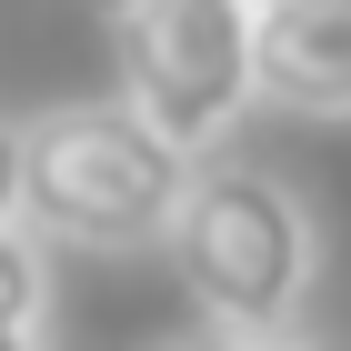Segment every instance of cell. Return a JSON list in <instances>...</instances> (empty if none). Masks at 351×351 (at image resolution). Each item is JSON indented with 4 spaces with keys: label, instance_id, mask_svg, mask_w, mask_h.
<instances>
[{
    "label": "cell",
    "instance_id": "6da1fadb",
    "mask_svg": "<svg viewBox=\"0 0 351 351\" xmlns=\"http://www.w3.org/2000/svg\"><path fill=\"white\" fill-rule=\"evenodd\" d=\"M161 251L211 331H301V301L322 281V221L261 161H191Z\"/></svg>",
    "mask_w": 351,
    "mask_h": 351
},
{
    "label": "cell",
    "instance_id": "7a4b0ae2",
    "mask_svg": "<svg viewBox=\"0 0 351 351\" xmlns=\"http://www.w3.org/2000/svg\"><path fill=\"white\" fill-rule=\"evenodd\" d=\"M191 191V151H171L131 101H71L21 131V221L81 251H151Z\"/></svg>",
    "mask_w": 351,
    "mask_h": 351
},
{
    "label": "cell",
    "instance_id": "3957f363",
    "mask_svg": "<svg viewBox=\"0 0 351 351\" xmlns=\"http://www.w3.org/2000/svg\"><path fill=\"white\" fill-rule=\"evenodd\" d=\"M251 10L261 0H131L110 21L121 101L191 161H211L261 101L251 90Z\"/></svg>",
    "mask_w": 351,
    "mask_h": 351
},
{
    "label": "cell",
    "instance_id": "277c9868",
    "mask_svg": "<svg viewBox=\"0 0 351 351\" xmlns=\"http://www.w3.org/2000/svg\"><path fill=\"white\" fill-rule=\"evenodd\" d=\"M251 90L301 121H351V0H261Z\"/></svg>",
    "mask_w": 351,
    "mask_h": 351
},
{
    "label": "cell",
    "instance_id": "5b68a950",
    "mask_svg": "<svg viewBox=\"0 0 351 351\" xmlns=\"http://www.w3.org/2000/svg\"><path fill=\"white\" fill-rule=\"evenodd\" d=\"M40 311H51V271L21 221H0V351H40Z\"/></svg>",
    "mask_w": 351,
    "mask_h": 351
},
{
    "label": "cell",
    "instance_id": "8992f818",
    "mask_svg": "<svg viewBox=\"0 0 351 351\" xmlns=\"http://www.w3.org/2000/svg\"><path fill=\"white\" fill-rule=\"evenodd\" d=\"M171 351H331V341H311V331H191V341H171Z\"/></svg>",
    "mask_w": 351,
    "mask_h": 351
},
{
    "label": "cell",
    "instance_id": "52a82bcc",
    "mask_svg": "<svg viewBox=\"0 0 351 351\" xmlns=\"http://www.w3.org/2000/svg\"><path fill=\"white\" fill-rule=\"evenodd\" d=\"M0 221H21V121H0Z\"/></svg>",
    "mask_w": 351,
    "mask_h": 351
},
{
    "label": "cell",
    "instance_id": "ba28073f",
    "mask_svg": "<svg viewBox=\"0 0 351 351\" xmlns=\"http://www.w3.org/2000/svg\"><path fill=\"white\" fill-rule=\"evenodd\" d=\"M121 10H131V0H90V21H121Z\"/></svg>",
    "mask_w": 351,
    "mask_h": 351
}]
</instances>
